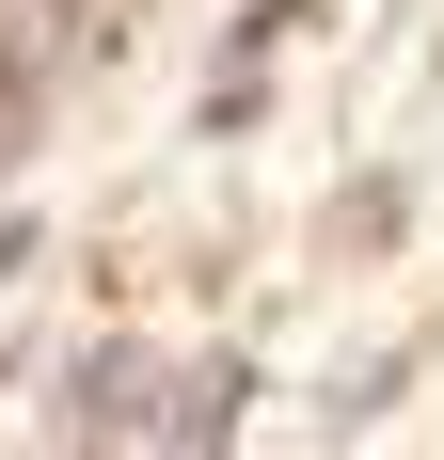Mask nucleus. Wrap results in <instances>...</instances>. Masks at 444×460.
<instances>
[{"label":"nucleus","instance_id":"obj_1","mask_svg":"<svg viewBox=\"0 0 444 460\" xmlns=\"http://www.w3.org/2000/svg\"><path fill=\"white\" fill-rule=\"evenodd\" d=\"M32 32H48L32 0H0V159H16V128H32Z\"/></svg>","mask_w":444,"mask_h":460},{"label":"nucleus","instance_id":"obj_2","mask_svg":"<svg viewBox=\"0 0 444 460\" xmlns=\"http://www.w3.org/2000/svg\"><path fill=\"white\" fill-rule=\"evenodd\" d=\"M222 397H238V381H222V366H191L175 397H159V429H175V445H222Z\"/></svg>","mask_w":444,"mask_h":460},{"label":"nucleus","instance_id":"obj_3","mask_svg":"<svg viewBox=\"0 0 444 460\" xmlns=\"http://www.w3.org/2000/svg\"><path fill=\"white\" fill-rule=\"evenodd\" d=\"M80 16H95V0H80Z\"/></svg>","mask_w":444,"mask_h":460}]
</instances>
